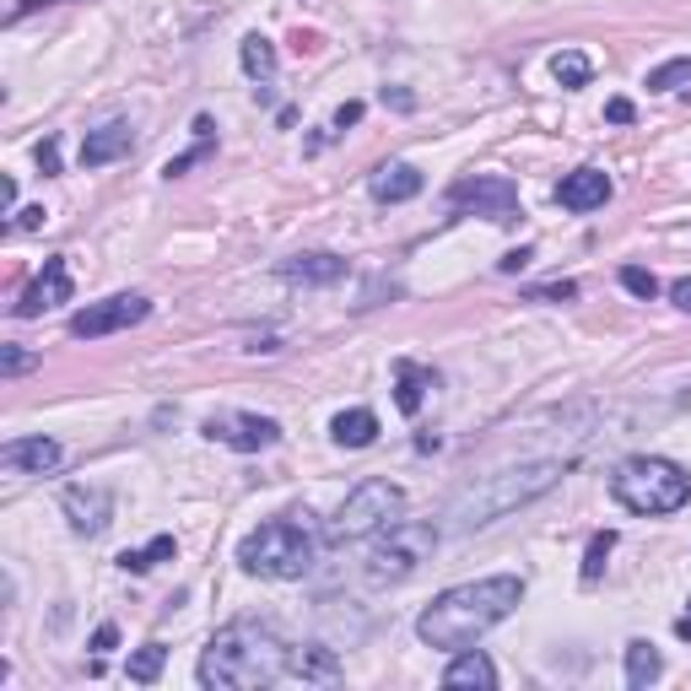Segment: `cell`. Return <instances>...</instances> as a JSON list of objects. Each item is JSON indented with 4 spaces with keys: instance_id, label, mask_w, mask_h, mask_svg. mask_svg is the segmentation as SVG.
<instances>
[{
    "instance_id": "obj_1",
    "label": "cell",
    "mask_w": 691,
    "mask_h": 691,
    "mask_svg": "<svg viewBox=\"0 0 691 691\" xmlns=\"http://www.w3.org/2000/svg\"><path fill=\"white\" fill-rule=\"evenodd\" d=\"M524 599V578L519 573H497V578H476V584H454L444 589L422 616H416V638L427 648H470L476 638H487L497 621H508Z\"/></svg>"
},
{
    "instance_id": "obj_2",
    "label": "cell",
    "mask_w": 691,
    "mask_h": 691,
    "mask_svg": "<svg viewBox=\"0 0 691 691\" xmlns=\"http://www.w3.org/2000/svg\"><path fill=\"white\" fill-rule=\"evenodd\" d=\"M287 642L270 621H233L205 642L195 676L211 691H259L287 676Z\"/></svg>"
},
{
    "instance_id": "obj_3",
    "label": "cell",
    "mask_w": 691,
    "mask_h": 691,
    "mask_svg": "<svg viewBox=\"0 0 691 691\" xmlns=\"http://www.w3.org/2000/svg\"><path fill=\"white\" fill-rule=\"evenodd\" d=\"M562 459H524V465H502L492 476H476L470 487H459V492L448 497L444 519L454 535H476V530H487L497 519H508L513 508H524V502H535L545 497L556 481H562Z\"/></svg>"
},
{
    "instance_id": "obj_4",
    "label": "cell",
    "mask_w": 691,
    "mask_h": 691,
    "mask_svg": "<svg viewBox=\"0 0 691 691\" xmlns=\"http://www.w3.org/2000/svg\"><path fill=\"white\" fill-rule=\"evenodd\" d=\"M319 562V535L308 524V513H281V519H265L259 530H248L238 541V567L254 578H276V584H293L302 573H313Z\"/></svg>"
},
{
    "instance_id": "obj_5",
    "label": "cell",
    "mask_w": 691,
    "mask_h": 691,
    "mask_svg": "<svg viewBox=\"0 0 691 691\" xmlns=\"http://www.w3.org/2000/svg\"><path fill=\"white\" fill-rule=\"evenodd\" d=\"M610 497H616L627 513H642V519L681 513L691 502V476L676 459H665V454H638V459H621V465H616Z\"/></svg>"
},
{
    "instance_id": "obj_6",
    "label": "cell",
    "mask_w": 691,
    "mask_h": 691,
    "mask_svg": "<svg viewBox=\"0 0 691 691\" xmlns=\"http://www.w3.org/2000/svg\"><path fill=\"white\" fill-rule=\"evenodd\" d=\"M400 513H405V492H400L395 481H362V487H351L346 502L336 508V519H330L325 541H330V545L368 541V535L390 530Z\"/></svg>"
},
{
    "instance_id": "obj_7",
    "label": "cell",
    "mask_w": 691,
    "mask_h": 691,
    "mask_svg": "<svg viewBox=\"0 0 691 691\" xmlns=\"http://www.w3.org/2000/svg\"><path fill=\"white\" fill-rule=\"evenodd\" d=\"M433 551H438V530H433V524L395 519L390 535L373 545V556H368V578H373V584H405V578H416V573L433 562Z\"/></svg>"
},
{
    "instance_id": "obj_8",
    "label": "cell",
    "mask_w": 691,
    "mask_h": 691,
    "mask_svg": "<svg viewBox=\"0 0 691 691\" xmlns=\"http://www.w3.org/2000/svg\"><path fill=\"white\" fill-rule=\"evenodd\" d=\"M448 205L454 211H476L497 227H513L519 222V184L502 179V173H476V179H459L448 190Z\"/></svg>"
},
{
    "instance_id": "obj_9",
    "label": "cell",
    "mask_w": 691,
    "mask_h": 691,
    "mask_svg": "<svg viewBox=\"0 0 691 691\" xmlns=\"http://www.w3.org/2000/svg\"><path fill=\"white\" fill-rule=\"evenodd\" d=\"M147 313H151V302L141 293H114V297H103V302H87L82 313H71V336L76 341H103L114 330L141 325Z\"/></svg>"
},
{
    "instance_id": "obj_10",
    "label": "cell",
    "mask_w": 691,
    "mask_h": 691,
    "mask_svg": "<svg viewBox=\"0 0 691 691\" xmlns=\"http://www.w3.org/2000/svg\"><path fill=\"white\" fill-rule=\"evenodd\" d=\"M200 433H205L211 444L238 448V454H259V448L281 444V422H270V416H259V411H216V416H205Z\"/></svg>"
},
{
    "instance_id": "obj_11",
    "label": "cell",
    "mask_w": 691,
    "mask_h": 691,
    "mask_svg": "<svg viewBox=\"0 0 691 691\" xmlns=\"http://www.w3.org/2000/svg\"><path fill=\"white\" fill-rule=\"evenodd\" d=\"M60 508H65L71 530H76V535H87V541H98L103 530L114 524V492L98 487V481H93V487H87V481H82V487H65Z\"/></svg>"
},
{
    "instance_id": "obj_12",
    "label": "cell",
    "mask_w": 691,
    "mask_h": 691,
    "mask_svg": "<svg viewBox=\"0 0 691 691\" xmlns=\"http://www.w3.org/2000/svg\"><path fill=\"white\" fill-rule=\"evenodd\" d=\"M60 302H71V265L54 254V259H44V270L22 287V297H17V319H39V313H50Z\"/></svg>"
},
{
    "instance_id": "obj_13",
    "label": "cell",
    "mask_w": 691,
    "mask_h": 691,
    "mask_svg": "<svg viewBox=\"0 0 691 691\" xmlns=\"http://www.w3.org/2000/svg\"><path fill=\"white\" fill-rule=\"evenodd\" d=\"M610 195H616V184H610V173H599V168H573V173L556 184V205H562V211H599Z\"/></svg>"
},
{
    "instance_id": "obj_14",
    "label": "cell",
    "mask_w": 691,
    "mask_h": 691,
    "mask_svg": "<svg viewBox=\"0 0 691 691\" xmlns=\"http://www.w3.org/2000/svg\"><path fill=\"white\" fill-rule=\"evenodd\" d=\"M130 147H136V125H130V119H108L98 130H87V141H82V168H108V162L130 157Z\"/></svg>"
},
{
    "instance_id": "obj_15",
    "label": "cell",
    "mask_w": 691,
    "mask_h": 691,
    "mask_svg": "<svg viewBox=\"0 0 691 691\" xmlns=\"http://www.w3.org/2000/svg\"><path fill=\"white\" fill-rule=\"evenodd\" d=\"M0 465L11 470V476H50L54 465H60V444L54 438H11V444L0 448Z\"/></svg>"
},
{
    "instance_id": "obj_16",
    "label": "cell",
    "mask_w": 691,
    "mask_h": 691,
    "mask_svg": "<svg viewBox=\"0 0 691 691\" xmlns=\"http://www.w3.org/2000/svg\"><path fill=\"white\" fill-rule=\"evenodd\" d=\"M287 676L302 687H325V681H341V653L325 648V642H302L287 653Z\"/></svg>"
},
{
    "instance_id": "obj_17",
    "label": "cell",
    "mask_w": 691,
    "mask_h": 691,
    "mask_svg": "<svg viewBox=\"0 0 691 691\" xmlns=\"http://www.w3.org/2000/svg\"><path fill=\"white\" fill-rule=\"evenodd\" d=\"M281 276H287V281H302V287H330V281L346 276V259L341 254H325V248H308V254H293V259L281 265Z\"/></svg>"
},
{
    "instance_id": "obj_18",
    "label": "cell",
    "mask_w": 691,
    "mask_h": 691,
    "mask_svg": "<svg viewBox=\"0 0 691 691\" xmlns=\"http://www.w3.org/2000/svg\"><path fill=\"white\" fill-rule=\"evenodd\" d=\"M444 687L454 691H492L497 687V665L481 653V648H459L454 665L444 670Z\"/></svg>"
},
{
    "instance_id": "obj_19",
    "label": "cell",
    "mask_w": 691,
    "mask_h": 691,
    "mask_svg": "<svg viewBox=\"0 0 691 691\" xmlns=\"http://www.w3.org/2000/svg\"><path fill=\"white\" fill-rule=\"evenodd\" d=\"M368 190L379 205H405V200L422 195V173L411 168V162H384L373 179H368Z\"/></svg>"
},
{
    "instance_id": "obj_20",
    "label": "cell",
    "mask_w": 691,
    "mask_h": 691,
    "mask_svg": "<svg viewBox=\"0 0 691 691\" xmlns=\"http://www.w3.org/2000/svg\"><path fill=\"white\" fill-rule=\"evenodd\" d=\"M433 384H438V379H433V368H422V362H395V405H400V416H416Z\"/></svg>"
},
{
    "instance_id": "obj_21",
    "label": "cell",
    "mask_w": 691,
    "mask_h": 691,
    "mask_svg": "<svg viewBox=\"0 0 691 691\" xmlns=\"http://www.w3.org/2000/svg\"><path fill=\"white\" fill-rule=\"evenodd\" d=\"M330 438L341 448H368L379 438V416L368 411V405H357V411H341L336 422H330Z\"/></svg>"
},
{
    "instance_id": "obj_22",
    "label": "cell",
    "mask_w": 691,
    "mask_h": 691,
    "mask_svg": "<svg viewBox=\"0 0 691 691\" xmlns=\"http://www.w3.org/2000/svg\"><path fill=\"white\" fill-rule=\"evenodd\" d=\"M665 676V659H659V648L653 642H627V687L642 691V687H653Z\"/></svg>"
},
{
    "instance_id": "obj_23",
    "label": "cell",
    "mask_w": 691,
    "mask_h": 691,
    "mask_svg": "<svg viewBox=\"0 0 691 691\" xmlns=\"http://www.w3.org/2000/svg\"><path fill=\"white\" fill-rule=\"evenodd\" d=\"M589 76H594L589 54H578V50L551 54V82H556L562 93H578V87H589Z\"/></svg>"
},
{
    "instance_id": "obj_24",
    "label": "cell",
    "mask_w": 691,
    "mask_h": 691,
    "mask_svg": "<svg viewBox=\"0 0 691 691\" xmlns=\"http://www.w3.org/2000/svg\"><path fill=\"white\" fill-rule=\"evenodd\" d=\"M238 60H244V71L254 76V82H270V76H276V44H270L265 33H248Z\"/></svg>"
},
{
    "instance_id": "obj_25",
    "label": "cell",
    "mask_w": 691,
    "mask_h": 691,
    "mask_svg": "<svg viewBox=\"0 0 691 691\" xmlns=\"http://www.w3.org/2000/svg\"><path fill=\"white\" fill-rule=\"evenodd\" d=\"M173 551H179L173 535H157V541L141 545V551H119V567H125V573H151V567H157V562H168Z\"/></svg>"
},
{
    "instance_id": "obj_26",
    "label": "cell",
    "mask_w": 691,
    "mask_h": 691,
    "mask_svg": "<svg viewBox=\"0 0 691 691\" xmlns=\"http://www.w3.org/2000/svg\"><path fill=\"white\" fill-rule=\"evenodd\" d=\"M691 82V54L681 60H665V65H653L648 71V93H676V87H687Z\"/></svg>"
},
{
    "instance_id": "obj_27",
    "label": "cell",
    "mask_w": 691,
    "mask_h": 691,
    "mask_svg": "<svg viewBox=\"0 0 691 691\" xmlns=\"http://www.w3.org/2000/svg\"><path fill=\"white\" fill-rule=\"evenodd\" d=\"M162 665H168V648H162V642H147V648H136V653H130V681L151 687V681L162 676Z\"/></svg>"
},
{
    "instance_id": "obj_28",
    "label": "cell",
    "mask_w": 691,
    "mask_h": 691,
    "mask_svg": "<svg viewBox=\"0 0 691 691\" xmlns=\"http://www.w3.org/2000/svg\"><path fill=\"white\" fill-rule=\"evenodd\" d=\"M610 551H616V530H599V535H589V551H584V584H599V573H605Z\"/></svg>"
},
{
    "instance_id": "obj_29",
    "label": "cell",
    "mask_w": 691,
    "mask_h": 691,
    "mask_svg": "<svg viewBox=\"0 0 691 691\" xmlns=\"http://www.w3.org/2000/svg\"><path fill=\"white\" fill-rule=\"evenodd\" d=\"M621 287H627V293H632V297H642V302H648V297L659 293V281H653V270H642V265H627V270H621Z\"/></svg>"
},
{
    "instance_id": "obj_30",
    "label": "cell",
    "mask_w": 691,
    "mask_h": 691,
    "mask_svg": "<svg viewBox=\"0 0 691 691\" xmlns=\"http://www.w3.org/2000/svg\"><path fill=\"white\" fill-rule=\"evenodd\" d=\"M33 362H39L33 351H22V346H0V373H6V379H17V373H28Z\"/></svg>"
},
{
    "instance_id": "obj_31",
    "label": "cell",
    "mask_w": 691,
    "mask_h": 691,
    "mask_svg": "<svg viewBox=\"0 0 691 691\" xmlns=\"http://www.w3.org/2000/svg\"><path fill=\"white\" fill-rule=\"evenodd\" d=\"M578 297V281H545V287H530V302H573Z\"/></svg>"
},
{
    "instance_id": "obj_32",
    "label": "cell",
    "mask_w": 691,
    "mask_h": 691,
    "mask_svg": "<svg viewBox=\"0 0 691 691\" xmlns=\"http://www.w3.org/2000/svg\"><path fill=\"white\" fill-rule=\"evenodd\" d=\"M205 151H211V136H205V141H200L195 151H184V157H173V162H168L162 173H168V179H179V173H190V168H195V162H200V157H205Z\"/></svg>"
},
{
    "instance_id": "obj_33",
    "label": "cell",
    "mask_w": 691,
    "mask_h": 691,
    "mask_svg": "<svg viewBox=\"0 0 691 691\" xmlns=\"http://www.w3.org/2000/svg\"><path fill=\"white\" fill-rule=\"evenodd\" d=\"M33 157H39V168H44V179H54V173H60V141H39V151H33Z\"/></svg>"
},
{
    "instance_id": "obj_34",
    "label": "cell",
    "mask_w": 691,
    "mask_h": 691,
    "mask_svg": "<svg viewBox=\"0 0 691 691\" xmlns=\"http://www.w3.org/2000/svg\"><path fill=\"white\" fill-rule=\"evenodd\" d=\"M44 6H65V0H17V6L6 11V22H22V17H33V11H44Z\"/></svg>"
},
{
    "instance_id": "obj_35",
    "label": "cell",
    "mask_w": 691,
    "mask_h": 691,
    "mask_svg": "<svg viewBox=\"0 0 691 691\" xmlns=\"http://www.w3.org/2000/svg\"><path fill=\"white\" fill-rule=\"evenodd\" d=\"M44 216H50L44 205H28V211H17V222H11V227H22V233H33V227H44Z\"/></svg>"
},
{
    "instance_id": "obj_36",
    "label": "cell",
    "mask_w": 691,
    "mask_h": 691,
    "mask_svg": "<svg viewBox=\"0 0 691 691\" xmlns=\"http://www.w3.org/2000/svg\"><path fill=\"white\" fill-rule=\"evenodd\" d=\"M605 119H610V125H632V103L610 98V103H605Z\"/></svg>"
},
{
    "instance_id": "obj_37",
    "label": "cell",
    "mask_w": 691,
    "mask_h": 691,
    "mask_svg": "<svg viewBox=\"0 0 691 691\" xmlns=\"http://www.w3.org/2000/svg\"><path fill=\"white\" fill-rule=\"evenodd\" d=\"M530 259H535L530 248H513V254H502V259H497V270H508V276H513V270H524Z\"/></svg>"
},
{
    "instance_id": "obj_38",
    "label": "cell",
    "mask_w": 691,
    "mask_h": 691,
    "mask_svg": "<svg viewBox=\"0 0 691 691\" xmlns=\"http://www.w3.org/2000/svg\"><path fill=\"white\" fill-rule=\"evenodd\" d=\"M357 119H362V103H357V98H351V103H341V108H336V130H351Z\"/></svg>"
},
{
    "instance_id": "obj_39",
    "label": "cell",
    "mask_w": 691,
    "mask_h": 691,
    "mask_svg": "<svg viewBox=\"0 0 691 691\" xmlns=\"http://www.w3.org/2000/svg\"><path fill=\"white\" fill-rule=\"evenodd\" d=\"M114 642H119V632H114V621H103L98 632H93V653H108Z\"/></svg>"
},
{
    "instance_id": "obj_40",
    "label": "cell",
    "mask_w": 691,
    "mask_h": 691,
    "mask_svg": "<svg viewBox=\"0 0 691 691\" xmlns=\"http://www.w3.org/2000/svg\"><path fill=\"white\" fill-rule=\"evenodd\" d=\"M670 297H676V308H687V313H691V281H676Z\"/></svg>"
},
{
    "instance_id": "obj_41",
    "label": "cell",
    "mask_w": 691,
    "mask_h": 691,
    "mask_svg": "<svg viewBox=\"0 0 691 691\" xmlns=\"http://www.w3.org/2000/svg\"><path fill=\"white\" fill-rule=\"evenodd\" d=\"M0 200H6V211H17V179H6V184H0Z\"/></svg>"
},
{
    "instance_id": "obj_42",
    "label": "cell",
    "mask_w": 691,
    "mask_h": 691,
    "mask_svg": "<svg viewBox=\"0 0 691 691\" xmlns=\"http://www.w3.org/2000/svg\"><path fill=\"white\" fill-rule=\"evenodd\" d=\"M384 103H395V108H411L416 98H411V93H390V87H384Z\"/></svg>"
},
{
    "instance_id": "obj_43",
    "label": "cell",
    "mask_w": 691,
    "mask_h": 691,
    "mask_svg": "<svg viewBox=\"0 0 691 691\" xmlns=\"http://www.w3.org/2000/svg\"><path fill=\"white\" fill-rule=\"evenodd\" d=\"M676 638H687V642H691V610L681 616V621H676Z\"/></svg>"
}]
</instances>
